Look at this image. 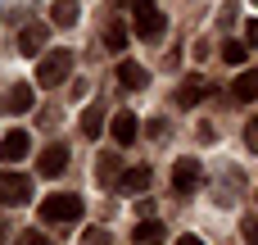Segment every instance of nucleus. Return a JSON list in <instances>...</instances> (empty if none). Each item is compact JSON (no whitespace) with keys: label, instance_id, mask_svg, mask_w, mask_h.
Here are the masks:
<instances>
[{"label":"nucleus","instance_id":"412c9836","mask_svg":"<svg viewBox=\"0 0 258 245\" xmlns=\"http://www.w3.org/2000/svg\"><path fill=\"white\" fill-rule=\"evenodd\" d=\"M240 236H245V245H258V218H245L240 223Z\"/></svg>","mask_w":258,"mask_h":245},{"label":"nucleus","instance_id":"39448f33","mask_svg":"<svg viewBox=\"0 0 258 245\" xmlns=\"http://www.w3.org/2000/svg\"><path fill=\"white\" fill-rule=\"evenodd\" d=\"M32 200V177L27 173H0V205H23Z\"/></svg>","mask_w":258,"mask_h":245},{"label":"nucleus","instance_id":"f8f14e48","mask_svg":"<svg viewBox=\"0 0 258 245\" xmlns=\"http://www.w3.org/2000/svg\"><path fill=\"white\" fill-rule=\"evenodd\" d=\"M118 82H122L127 91H141V86L150 82V73H145L136 59H122V64H118Z\"/></svg>","mask_w":258,"mask_h":245},{"label":"nucleus","instance_id":"6e6552de","mask_svg":"<svg viewBox=\"0 0 258 245\" xmlns=\"http://www.w3.org/2000/svg\"><path fill=\"white\" fill-rule=\"evenodd\" d=\"M109 132H113V141H118V145H132V141H136V132H141V118H136L132 109H118V114H113V123H109Z\"/></svg>","mask_w":258,"mask_h":245},{"label":"nucleus","instance_id":"cd10ccee","mask_svg":"<svg viewBox=\"0 0 258 245\" xmlns=\"http://www.w3.org/2000/svg\"><path fill=\"white\" fill-rule=\"evenodd\" d=\"M254 5H258V0H254Z\"/></svg>","mask_w":258,"mask_h":245},{"label":"nucleus","instance_id":"aec40b11","mask_svg":"<svg viewBox=\"0 0 258 245\" xmlns=\"http://www.w3.org/2000/svg\"><path fill=\"white\" fill-rule=\"evenodd\" d=\"M95 177H100V182H118V159H113V155H104V159L95 164Z\"/></svg>","mask_w":258,"mask_h":245},{"label":"nucleus","instance_id":"5701e85b","mask_svg":"<svg viewBox=\"0 0 258 245\" xmlns=\"http://www.w3.org/2000/svg\"><path fill=\"white\" fill-rule=\"evenodd\" d=\"M240 41H245V45H258V18H249V27H245Z\"/></svg>","mask_w":258,"mask_h":245},{"label":"nucleus","instance_id":"a878e982","mask_svg":"<svg viewBox=\"0 0 258 245\" xmlns=\"http://www.w3.org/2000/svg\"><path fill=\"white\" fill-rule=\"evenodd\" d=\"M118 5H132V9H141V5H150V0H118Z\"/></svg>","mask_w":258,"mask_h":245},{"label":"nucleus","instance_id":"bb28decb","mask_svg":"<svg viewBox=\"0 0 258 245\" xmlns=\"http://www.w3.org/2000/svg\"><path fill=\"white\" fill-rule=\"evenodd\" d=\"M5 232H9V227H5V223H0V245H5Z\"/></svg>","mask_w":258,"mask_h":245},{"label":"nucleus","instance_id":"2eb2a0df","mask_svg":"<svg viewBox=\"0 0 258 245\" xmlns=\"http://www.w3.org/2000/svg\"><path fill=\"white\" fill-rule=\"evenodd\" d=\"M132 241H136V245H163V223H154V218H145V223H136V232H132Z\"/></svg>","mask_w":258,"mask_h":245},{"label":"nucleus","instance_id":"6ab92c4d","mask_svg":"<svg viewBox=\"0 0 258 245\" xmlns=\"http://www.w3.org/2000/svg\"><path fill=\"white\" fill-rule=\"evenodd\" d=\"M222 59H227V64H245V59H249V45H245V41H227V45H222Z\"/></svg>","mask_w":258,"mask_h":245},{"label":"nucleus","instance_id":"7ed1b4c3","mask_svg":"<svg viewBox=\"0 0 258 245\" xmlns=\"http://www.w3.org/2000/svg\"><path fill=\"white\" fill-rule=\"evenodd\" d=\"M200 182H204L200 159H177V164H172V191H177V195H195Z\"/></svg>","mask_w":258,"mask_h":245},{"label":"nucleus","instance_id":"4be33fe9","mask_svg":"<svg viewBox=\"0 0 258 245\" xmlns=\"http://www.w3.org/2000/svg\"><path fill=\"white\" fill-rule=\"evenodd\" d=\"M245 145L258 150V118H249V127H245Z\"/></svg>","mask_w":258,"mask_h":245},{"label":"nucleus","instance_id":"423d86ee","mask_svg":"<svg viewBox=\"0 0 258 245\" xmlns=\"http://www.w3.org/2000/svg\"><path fill=\"white\" fill-rule=\"evenodd\" d=\"M45 36H50V27H45V23H27V27L18 32V55H27V59H32V55H41V50H45Z\"/></svg>","mask_w":258,"mask_h":245},{"label":"nucleus","instance_id":"f03ea898","mask_svg":"<svg viewBox=\"0 0 258 245\" xmlns=\"http://www.w3.org/2000/svg\"><path fill=\"white\" fill-rule=\"evenodd\" d=\"M77 218H82V195L54 191L41 200V223H77Z\"/></svg>","mask_w":258,"mask_h":245},{"label":"nucleus","instance_id":"a211bd4d","mask_svg":"<svg viewBox=\"0 0 258 245\" xmlns=\"http://www.w3.org/2000/svg\"><path fill=\"white\" fill-rule=\"evenodd\" d=\"M104 45H109V50H122V45H127V27H122V18H109V23H104Z\"/></svg>","mask_w":258,"mask_h":245},{"label":"nucleus","instance_id":"dca6fc26","mask_svg":"<svg viewBox=\"0 0 258 245\" xmlns=\"http://www.w3.org/2000/svg\"><path fill=\"white\" fill-rule=\"evenodd\" d=\"M77 14H82V9H77V0H54L50 23H54V27H73V23H77Z\"/></svg>","mask_w":258,"mask_h":245},{"label":"nucleus","instance_id":"f257e3e1","mask_svg":"<svg viewBox=\"0 0 258 245\" xmlns=\"http://www.w3.org/2000/svg\"><path fill=\"white\" fill-rule=\"evenodd\" d=\"M73 73V50H45L36 64V86H63Z\"/></svg>","mask_w":258,"mask_h":245},{"label":"nucleus","instance_id":"1a4fd4ad","mask_svg":"<svg viewBox=\"0 0 258 245\" xmlns=\"http://www.w3.org/2000/svg\"><path fill=\"white\" fill-rule=\"evenodd\" d=\"M0 109H5V114H27V109H32V86H27V82H14V86L0 95Z\"/></svg>","mask_w":258,"mask_h":245},{"label":"nucleus","instance_id":"b1692460","mask_svg":"<svg viewBox=\"0 0 258 245\" xmlns=\"http://www.w3.org/2000/svg\"><path fill=\"white\" fill-rule=\"evenodd\" d=\"M18 245H50V241H45L41 232H23V236H18Z\"/></svg>","mask_w":258,"mask_h":245},{"label":"nucleus","instance_id":"393cba45","mask_svg":"<svg viewBox=\"0 0 258 245\" xmlns=\"http://www.w3.org/2000/svg\"><path fill=\"white\" fill-rule=\"evenodd\" d=\"M177 245H204L200 236H177Z\"/></svg>","mask_w":258,"mask_h":245},{"label":"nucleus","instance_id":"20e7f679","mask_svg":"<svg viewBox=\"0 0 258 245\" xmlns=\"http://www.w3.org/2000/svg\"><path fill=\"white\" fill-rule=\"evenodd\" d=\"M132 27H136V36H141V41H159V36H163V27H168V18H163L154 5H141V9H136V18H132Z\"/></svg>","mask_w":258,"mask_h":245},{"label":"nucleus","instance_id":"9d476101","mask_svg":"<svg viewBox=\"0 0 258 245\" xmlns=\"http://www.w3.org/2000/svg\"><path fill=\"white\" fill-rule=\"evenodd\" d=\"M0 159H5V164H14V159H27V132H23V127L5 132V141H0Z\"/></svg>","mask_w":258,"mask_h":245},{"label":"nucleus","instance_id":"f3484780","mask_svg":"<svg viewBox=\"0 0 258 245\" xmlns=\"http://www.w3.org/2000/svg\"><path fill=\"white\" fill-rule=\"evenodd\" d=\"M82 132L86 136H100L104 132V105H86L82 109Z\"/></svg>","mask_w":258,"mask_h":245},{"label":"nucleus","instance_id":"0eeeda50","mask_svg":"<svg viewBox=\"0 0 258 245\" xmlns=\"http://www.w3.org/2000/svg\"><path fill=\"white\" fill-rule=\"evenodd\" d=\"M204 95H209V82H204L200 73L181 77V86H177V105H181V109H195V105H200Z\"/></svg>","mask_w":258,"mask_h":245},{"label":"nucleus","instance_id":"4468645a","mask_svg":"<svg viewBox=\"0 0 258 245\" xmlns=\"http://www.w3.org/2000/svg\"><path fill=\"white\" fill-rule=\"evenodd\" d=\"M231 95H236V100H258V68H245V73L231 82Z\"/></svg>","mask_w":258,"mask_h":245},{"label":"nucleus","instance_id":"9b49d317","mask_svg":"<svg viewBox=\"0 0 258 245\" xmlns=\"http://www.w3.org/2000/svg\"><path fill=\"white\" fill-rule=\"evenodd\" d=\"M36 168H41V177H59V173L68 168V150H63V145H45Z\"/></svg>","mask_w":258,"mask_h":245},{"label":"nucleus","instance_id":"ddd939ff","mask_svg":"<svg viewBox=\"0 0 258 245\" xmlns=\"http://www.w3.org/2000/svg\"><path fill=\"white\" fill-rule=\"evenodd\" d=\"M145 186H150V168H145V164H136V168H127V173L118 177V191H122V195H136V191H145Z\"/></svg>","mask_w":258,"mask_h":245}]
</instances>
